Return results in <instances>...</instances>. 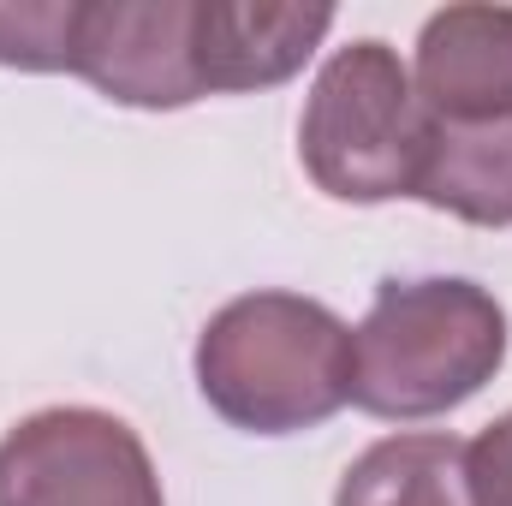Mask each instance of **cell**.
Wrapping results in <instances>:
<instances>
[{"label": "cell", "instance_id": "9", "mask_svg": "<svg viewBox=\"0 0 512 506\" xmlns=\"http://www.w3.org/2000/svg\"><path fill=\"white\" fill-rule=\"evenodd\" d=\"M334 506H471L465 441L441 429L387 435L346 465Z\"/></svg>", "mask_w": 512, "mask_h": 506}, {"label": "cell", "instance_id": "8", "mask_svg": "<svg viewBox=\"0 0 512 506\" xmlns=\"http://www.w3.org/2000/svg\"><path fill=\"white\" fill-rule=\"evenodd\" d=\"M417 203L471 227H512V114L477 126H435Z\"/></svg>", "mask_w": 512, "mask_h": 506}, {"label": "cell", "instance_id": "6", "mask_svg": "<svg viewBox=\"0 0 512 506\" xmlns=\"http://www.w3.org/2000/svg\"><path fill=\"white\" fill-rule=\"evenodd\" d=\"M334 30V6H286V0H197L191 48L203 96H251L274 90L322 48Z\"/></svg>", "mask_w": 512, "mask_h": 506}, {"label": "cell", "instance_id": "2", "mask_svg": "<svg viewBox=\"0 0 512 506\" xmlns=\"http://www.w3.org/2000/svg\"><path fill=\"white\" fill-rule=\"evenodd\" d=\"M507 340V310L489 286L459 274L387 280L352 328V405L387 423L441 417L501 376Z\"/></svg>", "mask_w": 512, "mask_h": 506}, {"label": "cell", "instance_id": "3", "mask_svg": "<svg viewBox=\"0 0 512 506\" xmlns=\"http://www.w3.org/2000/svg\"><path fill=\"white\" fill-rule=\"evenodd\" d=\"M435 120L417 102L411 66L382 36L334 48L310 84L298 120V161L310 185L334 203H393L417 197Z\"/></svg>", "mask_w": 512, "mask_h": 506}, {"label": "cell", "instance_id": "4", "mask_svg": "<svg viewBox=\"0 0 512 506\" xmlns=\"http://www.w3.org/2000/svg\"><path fill=\"white\" fill-rule=\"evenodd\" d=\"M0 506H167L155 459L102 405H42L0 435Z\"/></svg>", "mask_w": 512, "mask_h": 506}, {"label": "cell", "instance_id": "5", "mask_svg": "<svg viewBox=\"0 0 512 506\" xmlns=\"http://www.w3.org/2000/svg\"><path fill=\"white\" fill-rule=\"evenodd\" d=\"M191 18L197 0H84L72 72L120 108H191L203 102Z\"/></svg>", "mask_w": 512, "mask_h": 506}, {"label": "cell", "instance_id": "7", "mask_svg": "<svg viewBox=\"0 0 512 506\" xmlns=\"http://www.w3.org/2000/svg\"><path fill=\"white\" fill-rule=\"evenodd\" d=\"M417 102L435 126L512 114V6H441L417 36Z\"/></svg>", "mask_w": 512, "mask_h": 506}, {"label": "cell", "instance_id": "10", "mask_svg": "<svg viewBox=\"0 0 512 506\" xmlns=\"http://www.w3.org/2000/svg\"><path fill=\"white\" fill-rule=\"evenodd\" d=\"M84 0H0V66L12 72H72Z\"/></svg>", "mask_w": 512, "mask_h": 506}, {"label": "cell", "instance_id": "1", "mask_svg": "<svg viewBox=\"0 0 512 506\" xmlns=\"http://www.w3.org/2000/svg\"><path fill=\"white\" fill-rule=\"evenodd\" d=\"M197 393L245 435H298L352 399V328L304 292H245L197 334Z\"/></svg>", "mask_w": 512, "mask_h": 506}, {"label": "cell", "instance_id": "11", "mask_svg": "<svg viewBox=\"0 0 512 506\" xmlns=\"http://www.w3.org/2000/svg\"><path fill=\"white\" fill-rule=\"evenodd\" d=\"M465 489L471 506H512V411L465 441Z\"/></svg>", "mask_w": 512, "mask_h": 506}]
</instances>
